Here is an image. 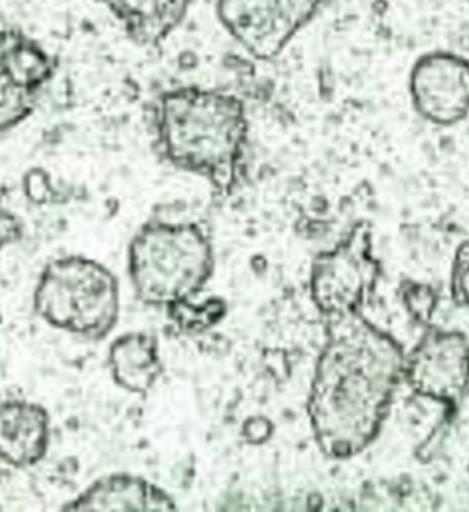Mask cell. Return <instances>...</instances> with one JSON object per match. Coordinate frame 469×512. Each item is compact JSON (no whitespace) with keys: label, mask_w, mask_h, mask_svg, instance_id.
I'll use <instances>...</instances> for the list:
<instances>
[{"label":"cell","mask_w":469,"mask_h":512,"mask_svg":"<svg viewBox=\"0 0 469 512\" xmlns=\"http://www.w3.org/2000/svg\"><path fill=\"white\" fill-rule=\"evenodd\" d=\"M323 322L327 341L310 383V426L324 455L349 459L378 437L404 379L405 356L361 312Z\"/></svg>","instance_id":"1"},{"label":"cell","mask_w":469,"mask_h":512,"mask_svg":"<svg viewBox=\"0 0 469 512\" xmlns=\"http://www.w3.org/2000/svg\"><path fill=\"white\" fill-rule=\"evenodd\" d=\"M158 156L177 171L230 195L245 176L250 123L245 102L219 88L179 86L161 92L151 109Z\"/></svg>","instance_id":"2"},{"label":"cell","mask_w":469,"mask_h":512,"mask_svg":"<svg viewBox=\"0 0 469 512\" xmlns=\"http://www.w3.org/2000/svg\"><path fill=\"white\" fill-rule=\"evenodd\" d=\"M214 270L209 228L198 220L151 219L128 246V274L136 297L171 309L201 293Z\"/></svg>","instance_id":"3"},{"label":"cell","mask_w":469,"mask_h":512,"mask_svg":"<svg viewBox=\"0 0 469 512\" xmlns=\"http://www.w3.org/2000/svg\"><path fill=\"white\" fill-rule=\"evenodd\" d=\"M32 304L51 329L101 341L117 326L120 285L106 265L81 254H68L44 265Z\"/></svg>","instance_id":"4"},{"label":"cell","mask_w":469,"mask_h":512,"mask_svg":"<svg viewBox=\"0 0 469 512\" xmlns=\"http://www.w3.org/2000/svg\"><path fill=\"white\" fill-rule=\"evenodd\" d=\"M378 276L371 226L360 221L317 254L310 267V296L323 320L361 312Z\"/></svg>","instance_id":"5"},{"label":"cell","mask_w":469,"mask_h":512,"mask_svg":"<svg viewBox=\"0 0 469 512\" xmlns=\"http://www.w3.org/2000/svg\"><path fill=\"white\" fill-rule=\"evenodd\" d=\"M331 0H217L232 39L258 61L279 57Z\"/></svg>","instance_id":"6"},{"label":"cell","mask_w":469,"mask_h":512,"mask_svg":"<svg viewBox=\"0 0 469 512\" xmlns=\"http://www.w3.org/2000/svg\"><path fill=\"white\" fill-rule=\"evenodd\" d=\"M58 68V58L40 40L21 29L0 28V134L35 113Z\"/></svg>","instance_id":"7"},{"label":"cell","mask_w":469,"mask_h":512,"mask_svg":"<svg viewBox=\"0 0 469 512\" xmlns=\"http://www.w3.org/2000/svg\"><path fill=\"white\" fill-rule=\"evenodd\" d=\"M415 112L435 127H454L469 117V58L428 51L412 65L408 83Z\"/></svg>","instance_id":"8"},{"label":"cell","mask_w":469,"mask_h":512,"mask_svg":"<svg viewBox=\"0 0 469 512\" xmlns=\"http://www.w3.org/2000/svg\"><path fill=\"white\" fill-rule=\"evenodd\" d=\"M404 381L419 396L456 405L469 392V342L457 331H428L405 357Z\"/></svg>","instance_id":"9"},{"label":"cell","mask_w":469,"mask_h":512,"mask_svg":"<svg viewBox=\"0 0 469 512\" xmlns=\"http://www.w3.org/2000/svg\"><path fill=\"white\" fill-rule=\"evenodd\" d=\"M50 442L46 407L25 399L0 400V462L17 470L31 469L46 458Z\"/></svg>","instance_id":"10"},{"label":"cell","mask_w":469,"mask_h":512,"mask_svg":"<svg viewBox=\"0 0 469 512\" xmlns=\"http://www.w3.org/2000/svg\"><path fill=\"white\" fill-rule=\"evenodd\" d=\"M171 496L157 485L132 474H110L92 482L61 507L66 512L176 511Z\"/></svg>","instance_id":"11"},{"label":"cell","mask_w":469,"mask_h":512,"mask_svg":"<svg viewBox=\"0 0 469 512\" xmlns=\"http://www.w3.org/2000/svg\"><path fill=\"white\" fill-rule=\"evenodd\" d=\"M192 0H103L139 46L165 42L182 25Z\"/></svg>","instance_id":"12"},{"label":"cell","mask_w":469,"mask_h":512,"mask_svg":"<svg viewBox=\"0 0 469 512\" xmlns=\"http://www.w3.org/2000/svg\"><path fill=\"white\" fill-rule=\"evenodd\" d=\"M109 367L113 381L121 389L146 394L161 377L157 341L146 333L121 335L110 345Z\"/></svg>","instance_id":"13"},{"label":"cell","mask_w":469,"mask_h":512,"mask_svg":"<svg viewBox=\"0 0 469 512\" xmlns=\"http://www.w3.org/2000/svg\"><path fill=\"white\" fill-rule=\"evenodd\" d=\"M224 302L208 300L205 304L194 305L191 301L183 302L168 309V316L184 331H201L219 322L224 316Z\"/></svg>","instance_id":"14"},{"label":"cell","mask_w":469,"mask_h":512,"mask_svg":"<svg viewBox=\"0 0 469 512\" xmlns=\"http://www.w3.org/2000/svg\"><path fill=\"white\" fill-rule=\"evenodd\" d=\"M24 237V221L11 208L6 191L0 187V254L20 243Z\"/></svg>","instance_id":"15"},{"label":"cell","mask_w":469,"mask_h":512,"mask_svg":"<svg viewBox=\"0 0 469 512\" xmlns=\"http://www.w3.org/2000/svg\"><path fill=\"white\" fill-rule=\"evenodd\" d=\"M452 292L454 300L469 307V242L461 243L454 256Z\"/></svg>","instance_id":"16"}]
</instances>
